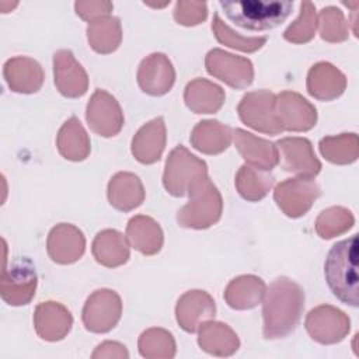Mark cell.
I'll list each match as a JSON object with an SVG mask.
<instances>
[{
    "label": "cell",
    "mask_w": 359,
    "mask_h": 359,
    "mask_svg": "<svg viewBox=\"0 0 359 359\" xmlns=\"http://www.w3.org/2000/svg\"><path fill=\"white\" fill-rule=\"evenodd\" d=\"M136 77L143 93L153 97H160L172 88L175 81V70L168 56L154 52L140 62Z\"/></svg>",
    "instance_id": "15"
},
{
    "label": "cell",
    "mask_w": 359,
    "mask_h": 359,
    "mask_svg": "<svg viewBox=\"0 0 359 359\" xmlns=\"http://www.w3.org/2000/svg\"><path fill=\"white\" fill-rule=\"evenodd\" d=\"M275 100L276 95L269 90H257L247 93L237 107L241 122L261 133H282L283 128L275 111Z\"/></svg>",
    "instance_id": "7"
},
{
    "label": "cell",
    "mask_w": 359,
    "mask_h": 359,
    "mask_svg": "<svg viewBox=\"0 0 359 359\" xmlns=\"http://www.w3.org/2000/svg\"><path fill=\"white\" fill-rule=\"evenodd\" d=\"M355 223L351 210L342 206H331L323 210L316 220V231L321 238H332L348 231Z\"/></svg>",
    "instance_id": "37"
},
{
    "label": "cell",
    "mask_w": 359,
    "mask_h": 359,
    "mask_svg": "<svg viewBox=\"0 0 359 359\" xmlns=\"http://www.w3.org/2000/svg\"><path fill=\"white\" fill-rule=\"evenodd\" d=\"M205 67L210 76L237 90L247 88L254 80V66L250 59L219 48L206 53Z\"/></svg>",
    "instance_id": "10"
},
{
    "label": "cell",
    "mask_w": 359,
    "mask_h": 359,
    "mask_svg": "<svg viewBox=\"0 0 359 359\" xmlns=\"http://www.w3.org/2000/svg\"><path fill=\"white\" fill-rule=\"evenodd\" d=\"M208 17V6L205 1L180 0L174 7V20L184 27H195Z\"/></svg>",
    "instance_id": "40"
},
{
    "label": "cell",
    "mask_w": 359,
    "mask_h": 359,
    "mask_svg": "<svg viewBox=\"0 0 359 359\" xmlns=\"http://www.w3.org/2000/svg\"><path fill=\"white\" fill-rule=\"evenodd\" d=\"M165 123L161 116L144 123L132 139V154L142 164H153L160 160L165 147Z\"/></svg>",
    "instance_id": "23"
},
{
    "label": "cell",
    "mask_w": 359,
    "mask_h": 359,
    "mask_svg": "<svg viewBox=\"0 0 359 359\" xmlns=\"http://www.w3.org/2000/svg\"><path fill=\"white\" fill-rule=\"evenodd\" d=\"M233 132L229 126L219 121L206 119L195 125L191 132L189 140L194 149L203 154H220L231 143Z\"/></svg>",
    "instance_id": "29"
},
{
    "label": "cell",
    "mask_w": 359,
    "mask_h": 359,
    "mask_svg": "<svg viewBox=\"0 0 359 359\" xmlns=\"http://www.w3.org/2000/svg\"><path fill=\"white\" fill-rule=\"evenodd\" d=\"M56 146L59 153L70 161H83L91 150L90 137L76 116L67 119L57 132Z\"/></svg>",
    "instance_id": "31"
},
{
    "label": "cell",
    "mask_w": 359,
    "mask_h": 359,
    "mask_svg": "<svg viewBox=\"0 0 359 359\" xmlns=\"http://www.w3.org/2000/svg\"><path fill=\"white\" fill-rule=\"evenodd\" d=\"M320 153L332 164H351L359 156V139L356 133H341L337 136H325L318 143Z\"/></svg>",
    "instance_id": "34"
},
{
    "label": "cell",
    "mask_w": 359,
    "mask_h": 359,
    "mask_svg": "<svg viewBox=\"0 0 359 359\" xmlns=\"http://www.w3.org/2000/svg\"><path fill=\"white\" fill-rule=\"evenodd\" d=\"M317 29V11L311 1L300 4V14L283 32V38L292 43H306L311 41Z\"/></svg>",
    "instance_id": "39"
},
{
    "label": "cell",
    "mask_w": 359,
    "mask_h": 359,
    "mask_svg": "<svg viewBox=\"0 0 359 359\" xmlns=\"http://www.w3.org/2000/svg\"><path fill=\"white\" fill-rule=\"evenodd\" d=\"M212 31L216 36V39L233 49L241 50V52H247V53H252L257 52L258 49H261L265 42L266 38L265 36H243L238 32H236L234 29H231L219 15V13H215L213 20H212Z\"/></svg>",
    "instance_id": "36"
},
{
    "label": "cell",
    "mask_w": 359,
    "mask_h": 359,
    "mask_svg": "<svg viewBox=\"0 0 359 359\" xmlns=\"http://www.w3.org/2000/svg\"><path fill=\"white\" fill-rule=\"evenodd\" d=\"M317 27L321 39L335 43L344 42L349 36V25L345 20L344 13L334 6L324 7L317 15Z\"/></svg>",
    "instance_id": "38"
},
{
    "label": "cell",
    "mask_w": 359,
    "mask_h": 359,
    "mask_svg": "<svg viewBox=\"0 0 359 359\" xmlns=\"http://www.w3.org/2000/svg\"><path fill=\"white\" fill-rule=\"evenodd\" d=\"M208 177V165L182 144L174 147L165 161L163 185L172 196L189 195Z\"/></svg>",
    "instance_id": "4"
},
{
    "label": "cell",
    "mask_w": 359,
    "mask_h": 359,
    "mask_svg": "<svg viewBox=\"0 0 359 359\" xmlns=\"http://www.w3.org/2000/svg\"><path fill=\"white\" fill-rule=\"evenodd\" d=\"M91 251L95 261L107 268H116L126 264L130 255L128 238L114 229H105L97 233Z\"/></svg>",
    "instance_id": "26"
},
{
    "label": "cell",
    "mask_w": 359,
    "mask_h": 359,
    "mask_svg": "<svg viewBox=\"0 0 359 359\" xmlns=\"http://www.w3.org/2000/svg\"><path fill=\"white\" fill-rule=\"evenodd\" d=\"M307 93L320 101H332L346 88L345 74L328 62H318L307 73Z\"/></svg>",
    "instance_id": "22"
},
{
    "label": "cell",
    "mask_w": 359,
    "mask_h": 359,
    "mask_svg": "<svg viewBox=\"0 0 359 359\" xmlns=\"http://www.w3.org/2000/svg\"><path fill=\"white\" fill-rule=\"evenodd\" d=\"M55 86L63 97L79 98L88 90V76L69 49H60L53 55Z\"/></svg>",
    "instance_id": "16"
},
{
    "label": "cell",
    "mask_w": 359,
    "mask_h": 359,
    "mask_svg": "<svg viewBox=\"0 0 359 359\" xmlns=\"http://www.w3.org/2000/svg\"><path fill=\"white\" fill-rule=\"evenodd\" d=\"M233 137L238 153L248 165L264 171H271L278 165L279 154L275 143L257 137L244 129H236Z\"/></svg>",
    "instance_id": "21"
},
{
    "label": "cell",
    "mask_w": 359,
    "mask_h": 359,
    "mask_svg": "<svg viewBox=\"0 0 359 359\" xmlns=\"http://www.w3.org/2000/svg\"><path fill=\"white\" fill-rule=\"evenodd\" d=\"M266 286L261 278L255 275H241L230 280L223 297L234 310H250L262 302Z\"/></svg>",
    "instance_id": "30"
},
{
    "label": "cell",
    "mask_w": 359,
    "mask_h": 359,
    "mask_svg": "<svg viewBox=\"0 0 359 359\" xmlns=\"http://www.w3.org/2000/svg\"><path fill=\"white\" fill-rule=\"evenodd\" d=\"M320 196V187L313 178L296 177L279 182L273 191V199L279 209L292 219L306 215Z\"/></svg>",
    "instance_id": "9"
},
{
    "label": "cell",
    "mask_w": 359,
    "mask_h": 359,
    "mask_svg": "<svg viewBox=\"0 0 359 359\" xmlns=\"http://www.w3.org/2000/svg\"><path fill=\"white\" fill-rule=\"evenodd\" d=\"M224 15L248 31H266L280 25L292 13L290 0H220Z\"/></svg>",
    "instance_id": "3"
},
{
    "label": "cell",
    "mask_w": 359,
    "mask_h": 359,
    "mask_svg": "<svg viewBox=\"0 0 359 359\" xmlns=\"http://www.w3.org/2000/svg\"><path fill=\"white\" fill-rule=\"evenodd\" d=\"M304 327L316 342L332 345L341 342L348 335L351 321L342 310L330 304H321L309 311Z\"/></svg>",
    "instance_id": "11"
},
{
    "label": "cell",
    "mask_w": 359,
    "mask_h": 359,
    "mask_svg": "<svg viewBox=\"0 0 359 359\" xmlns=\"http://www.w3.org/2000/svg\"><path fill=\"white\" fill-rule=\"evenodd\" d=\"M275 178L268 171L258 170L248 164H244L238 168L234 180L238 194L250 202H257L265 198Z\"/></svg>",
    "instance_id": "33"
},
{
    "label": "cell",
    "mask_w": 359,
    "mask_h": 359,
    "mask_svg": "<svg viewBox=\"0 0 359 359\" xmlns=\"http://www.w3.org/2000/svg\"><path fill=\"white\" fill-rule=\"evenodd\" d=\"M46 250L53 262L60 265L73 264L86 251L84 234L70 223H59L48 234Z\"/></svg>",
    "instance_id": "17"
},
{
    "label": "cell",
    "mask_w": 359,
    "mask_h": 359,
    "mask_svg": "<svg viewBox=\"0 0 359 359\" xmlns=\"http://www.w3.org/2000/svg\"><path fill=\"white\" fill-rule=\"evenodd\" d=\"M73 325L72 313L57 302L39 303L34 313V327L39 338L56 342L63 339Z\"/></svg>",
    "instance_id": "19"
},
{
    "label": "cell",
    "mask_w": 359,
    "mask_h": 359,
    "mask_svg": "<svg viewBox=\"0 0 359 359\" xmlns=\"http://www.w3.org/2000/svg\"><path fill=\"white\" fill-rule=\"evenodd\" d=\"M216 304L213 297L205 290H188L177 302L175 318L180 327L187 332H195L201 323L213 318Z\"/></svg>",
    "instance_id": "18"
},
{
    "label": "cell",
    "mask_w": 359,
    "mask_h": 359,
    "mask_svg": "<svg viewBox=\"0 0 359 359\" xmlns=\"http://www.w3.org/2000/svg\"><path fill=\"white\" fill-rule=\"evenodd\" d=\"M3 76L7 86L14 93L32 94L43 84V70L32 57L15 56L8 59L3 67Z\"/></svg>",
    "instance_id": "20"
},
{
    "label": "cell",
    "mask_w": 359,
    "mask_h": 359,
    "mask_svg": "<svg viewBox=\"0 0 359 359\" xmlns=\"http://www.w3.org/2000/svg\"><path fill=\"white\" fill-rule=\"evenodd\" d=\"M222 210V195L216 185L206 178L189 194V201L177 213V222L181 227L202 230L217 223Z\"/></svg>",
    "instance_id": "5"
},
{
    "label": "cell",
    "mask_w": 359,
    "mask_h": 359,
    "mask_svg": "<svg viewBox=\"0 0 359 359\" xmlns=\"http://www.w3.org/2000/svg\"><path fill=\"white\" fill-rule=\"evenodd\" d=\"M4 258L0 275V294L10 306H25L35 296L38 275L28 258H20L7 268V245L3 240Z\"/></svg>",
    "instance_id": "6"
},
{
    "label": "cell",
    "mask_w": 359,
    "mask_h": 359,
    "mask_svg": "<svg viewBox=\"0 0 359 359\" xmlns=\"http://www.w3.org/2000/svg\"><path fill=\"white\" fill-rule=\"evenodd\" d=\"M108 201L112 208L121 212H130L144 201V188L140 178L128 171L116 172L108 182Z\"/></svg>",
    "instance_id": "24"
},
{
    "label": "cell",
    "mask_w": 359,
    "mask_h": 359,
    "mask_svg": "<svg viewBox=\"0 0 359 359\" xmlns=\"http://www.w3.org/2000/svg\"><path fill=\"white\" fill-rule=\"evenodd\" d=\"M93 359L97 358H129V353L125 348V345L119 342L105 341L97 346V349L91 355Z\"/></svg>",
    "instance_id": "42"
},
{
    "label": "cell",
    "mask_w": 359,
    "mask_h": 359,
    "mask_svg": "<svg viewBox=\"0 0 359 359\" xmlns=\"http://www.w3.org/2000/svg\"><path fill=\"white\" fill-rule=\"evenodd\" d=\"M139 352L143 358H174L175 339L164 328H149L139 337Z\"/></svg>",
    "instance_id": "35"
},
{
    "label": "cell",
    "mask_w": 359,
    "mask_h": 359,
    "mask_svg": "<svg viewBox=\"0 0 359 359\" xmlns=\"http://www.w3.org/2000/svg\"><path fill=\"white\" fill-rule=\"evenodd\" d=\"M280 165L285 171L299 177L313 178L321 170V163L314 154L311 142L306 137H283L276 143Z\"/></svg>",
    "instance_id": "13"
},
{
    "label": "cell",
    "mask_w": 359,
    "mask_h": 359,
    "mask_svg": "<svg viewBox=\"0 0 359 359\" xmlns=\"http://www.w3.org/2000/svg\"><path fill=\"white\" fill-rule=\"evenodd\" d=\"M86 119L90 129L102 137L118 135L125 122L116 98L101 88H97L91 95L86 108Z\"/></svg>",
    "instance_id": "12"
},
{
    "label": "cell",
    "mask_w": 359,
    "mask_h": 359,
    "mask_svg": "<svg viewBox=\"0 0 359 359\" xmlns=\"http://www.w3.org/2000/svg\"><path fill=\"white\" fill-rule=\"evenodd\" d=\"M126 238L129 245L143 255L157 254L164 241V234L160 224L144 215L133 216L126 226Z\"/></svg>",
    "instance_id": "27"
},
{
    "label": "cell",
    "mask_w": 359,
    "mask_h": 359,
    "mask_svg": "<svg viewBox=\"0 0 359 359\" xmlns=\"http://www.w3.org/2000/svg\"><path fill=\"white\" fill-rule=\"evenodd\" d=\"M224 100L226 94L220 86L201 77L189 81L184 91V101L195 114H215L223 107Z\"/></svg>",
    "instance_id": "28"
},
{
    "label": "cell",
    "mask_w": 359,
    "mask_h": 359,
    "mask_svg": "<svg viewBox=\"0 0 359 359\" xmlns=\"http://www.w3.org/2000/svg\"><path fill=\"white\" fill-rule=\"evenodd\" d=\"M112 8L114 4L111 1L104 0H80L74 3L76 14L88 22L109 15Z\"/></svg>",
    "instance_id": "41"
},
{
    "label": "cell",
    "mask_w": 359,
    "mask_h": 359,
    "mask_svg": "<svg viewBox=\"0 0 359 359\" xmlns=\"http://www.w3.org/2000/svg\"><path fill=\"white\" fill-rule=\"evenodd\" d=\"M324 275L328 287L342 303L358 307V237L335 243L324 264Z\"/></svg>",
    "instance_id": "2"
},
{
    "label": "cell",
    "mask_w": 359,
    "mask_h": 359,
    "mask_svg": "<svg viewBox=\"0 0 359 359\" xmlns=\"http://www.w3.org/2000/svg\"><path fill=\"white\" fill-rule=\"evenodd\" d=\"M275 111L283 130L306 132L314 128L317 122L316 107L294 91H282L278 94Z\"/></svg>",
    "instance_id": "14"
},
{
    "label": "cell",
    "mask_w": 359,
    "mask_h": 359,
    "mask_svg": "<svg viewBox=\"0 0 359 359\" xmlns=\"http://www.w3.org/2000/svg\"><path fill=\"white\" fill-rule=\"evenodd\" d=\"M199 346L213 356H231L240 348L237 334L219 321H202L198 327Z\"/></svg>",
    "instance_id": "25"
},
{
    "label": "cell",
    "mask_w": 359,
    "mask_h": 359,
    "mask_svg": "<svg viewBox=\"0 0 359 359\" xmlns=\"http://www.w3.org/2000/svg\"><path fill=\"white\" fill-rule=\"evenodd\" d=\"M122 316V300L115 290L98 289L84 303L81 320L87 331L104 334L111 331Z\"/></svg>",
    "instance_id": "8"
},
{
    "label": "cell",
    "mask_w": 359,
    "mask_h": 359,
    "mask_svg": "<svg viewBox=\"0 0 359 359\" xmlns=\"http://www.w3.org/2000/svg\"><path fill=\"white\" fill-rule=\"evenodd\" d=\"M87 41L97 53L108 55L115 52L122 42V27L119 18L107 15L88 22Z\"/></svg>",
    "instance_id": "32"
},
{
    "label": "cell",
    "mask_w": 359,
    "mask_h": 359,
    "mask_svg": "<svg viewBox=\"0 0 359 359\" xmlns=\"http://www.w3.org/2000/svg\"><path fill=\"white\" fill-rule=\"evenodd\" d=\"M304 310V290L294 280L276 278L265 290L262 299L264 338L280 339L297 327Z\"/></svg>",
    "instance_id": "1"
}]
</instances>
